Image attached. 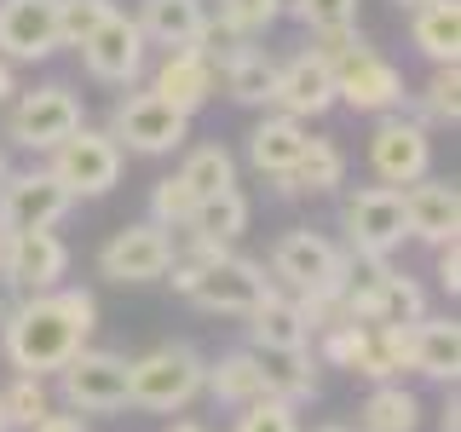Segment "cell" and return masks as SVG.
Returning <instances> with one entry per match:
<instances>
[{"label": "cell", "instance_id": "5", "mask_svg": "<svg viewBox=\"0 0 461 432\" xmlns=\"http://www.w3.org/2000/svg\"><path fill=\"white\" fill-rule=\"evenodd\" d=\"M86 122L81 93L69 81H41L35 93H18V104L6 115V144H18L29 156H52L76 127Z\"/></svg>", "mask_w": 461, "mask_h": 432}, {"label": "cell", "instance_id": "31", "mask_svg": "<svg viewBox=\"0 0 461 432\" xmlns=\"http://www.w3.org/2000/svg\"><path fill=\"white\" fill-rule=\"evenodd\" d=\"M415 122H421L427 133L461 122V76H456V64H432L427 86L415 93Z\"/></svg>", "mask_w": 461, "mask_h": 432}, {"label": "cell", "instance_id": "28", "mask_svg": "<svg viewBox=\"0 0 461 432\" xmlns=\"http://www.w3.org/2000/svg\"><path fill=\"white\" fill-rule=\"evenodd\" d=\"M249 213H254L249 196L230 184V191L196 202V213H191V225H185V237H191V242H208V248H230V242L249 230Z\"/></svg>", "mask_w": 461, "mask_h": 432}, {"label": "cell", "instance_id": "22", "mask_svg": "<svg viewBox=\"0 0 461 432\" xmlns=\"http://www.w3.org/2000/svg\"><path fill=\"white\" fill-rule=\"evenodd\" d=\"M306 122H294V115H283V110H271V115H259L254 122V133H249V162L254 173H266V179H288L300 162V150H306Z\"/></svg>", "mask_w": 461, "mask_h": 432}, {"label": "cell", "instance_id": "16", "mask_svg": "<svg viewBox=\"0 0 461 432\" xmlns=\"http://www.w3.org/2000/svg\"><path fill=\"white\" fill-rule=\"evenodd\" d=\"M58 40V0H0V58L6 64H47Z\"/></svg>", "mask_w": 461, "mask_h": 432}, {"label": "cell", "instance_id": "3", "mask_svg": "<svg viewBox=\"0 0 461 432\" xmlns=\"http://www.w3.org/2000/svg\"><path fill=\"white\" fill-rule=\"evenodd\" d=\"M312 40H317L312 52L335 69V98L346 110H357V115L403 110V93H410V86H403L398 64H386V58L357 35V23L352 29H329V35H312Z\"/></svg>", "mask_w": 461, "mask_h": 432}, {"label": "cell", "instance_id": "20", "mask_svg": "<svg viewBox=\"0 0 461 432\" xmlns=\"http://www.w3.org/2000/svg\"><path fill=\"white\" fill-rule=\"evenodd\" d=\"M202 392L213 403H225V410H242V403H259L271 398V381H266V357L254 352V346H237V352L213 357L208 374H202Z\"/></svg>", "mask_w": 461, "mask_h": 432}, {"label": "cell", "instance_id": "24", "mask_svg": "<svg viewBox=\"0 0 461 432\" xmlns=\"http://www.w3.org/2000/svg\"><path fill=\"white\" fill-rule=\"evenodd\" d=\"M410 340H415L410 369L427 374V381H438V386H450L456 369H461V335H456L450 317H432V311H427L421 323H410Z\"/></svg>", "mask_w": 461, "mask_h": 432}, {"label": "cell", "instance_id": "19", "mask_svg": "<svg viewBox=\"0 0 461 432\" xmlns=\"http://www.w3.org/2000/svg\"><path fill=\"white\" fill-rule=\"evenodd\" d=\"M403 225H410L415 242H427V248H438V242H450L461 230V196L450 179H415L403 184Z\"/></svg>", "mask_w": 461, "mask_h": 432}, {"label": "cell", "instance_id": "27", "mask_svg": "<svg viewBox=\"0 0 461 432\" xmlns=\"http://www.w3.org/2000/svg\"><path fill=\"white\" fill-rule=\"evenodd\" d=\"M410 47L427 64H456L461 58V6L456 0H427L421 12H410Z\"/></svg>", "mask_w": 461, "mask_h": 432}, {"label": "cell", "instance_id": "43", "mask_svg": "<svg viewBox=\"0 0 461 432\" xmlns=\"http://www.w3.org/2000/svg\"><path fill=\"white\" fill-rule=\"evenodd\" d=\"M438 432H461V410L450 403V410H444V421H438Z\"/></svg>", "mask_w": 461, "mask_h": 432}, {"label": "cell", "instance_id": "47", "mask_svg": "<svg viewBox=\"0 0 461 432\" xmlns=\"http://www.w3.org/2000/svg\"><path fill=\"white\" fill-rule=\"evenodd\" d=\"M317 432H357V427H340V421H329V427H317Z\"/></svg>", "mask_w": 461, "mask_h": 432}, {"label": "cell", "instance_id": "18", "mask_svg": "<svg viewBox=\"0 0 461 432\" xmlns=\"http://www.w3.org/2000/svg\"><path fill=\"white\" fill-rule=\"evenodd\" d=\"M150 93L162 98V104H173L179 115H196L213 93H220V69H213L196 47H173V52H162V64H156Z\"/></svg>", "mask_w": 461, "mask_h": 432}, {"label": "cell", "instance_id": "17", "mask_svg": "<svg viewBox=\"0 0 461 432\" xmlns=\"http://www.w3.org/2000/svg\"><path fill=\"white\" fill-rule=\"evenodd\" d=\"M69 277V242L58 230H12V259H6V288L12 294H47Z\"/></svg>", "mask_w": 461, "mask_h": 432}, {"label": "cell", "instance_id": "29", "mask_svg": "<svg viewBox=\"0 0 461 432\" xmlns=\"http://www.w3.org/2000/svg\"><path fill=\"white\" fill-rule=\"evenodd\" d=\"M421 427V398L403 392L398 381H381L357 410V432H415Z\"/></svg>", "mask_w": 461, "mask_h": 432}, {"label": "cell", "instance_id": "26", "mask_svg": "<svg viewBox=\"0 0 461 432\" xmlns=\"http://www.w3.org/2000/svg\"><path fill=\"white\" fill-rule=\"evenodd\" d=\"M346 184V150L335 139H306V150H300L294 173L277 184L283 196H335Z\"/></svg>", "mask_w": 461, "mask_h": 432}, {"label": "cell", "instance_id": "35", "mask_svg": "<svg viewBox=\"0 0 461 432\" xmlns=\"http://www.w3.org/2000/svg\"><path fill=\"white\" fill-rule=\"evenodd\" d=\"M283 12L294 23H306L312 35H329V29H352L357 23V0H283Z\"/></svg>", "mask_w": 461, "mask_h": 432}, {"label": "cell", "instance_id": "32", "mask_svg": "<svg viewBox=\"0 0 461 432\" xmlns=\"http://www.w3.org/2000/svg\"><path fill=\"white\" fill-rule=\"evenodd\" d=\"M208 18H213V29H225L237 40H259L283 18V0H220V6H208Z\"/></svg>", "mask_w": 461, "mask_h": 432}, {"label": "cell", "instance_id": "46", "mask_svg": "<svg viewBox=\"0 0 461 432\" xmlns=\"http://www.w3.org/2000/svg\"><path fill=\"white\" fill-rule=\"evenodd\" d=\"M427 6V0H398V12H421Z\"/></svg>", "mask_w": 461, "mask_h": 432}, {"label": "cell", "instance_id": "6", "mask_svg": "<svg viewBox=\"0 0 461 432\" xmlns=\"http://www.w3.org/2000/svg\"><path fill=\"white\" fill-rule=\"evenodd\" d=\"M122 144H115L104 127H76V133H69L64 144H58V150L47 156V167H52V179L64 184L69 196H110L115 184H122Z\"/></svg>", "mask_w": 461, "mask_h": 432}, {"label": "cell", "instance_id": "48", "mask_svg": "<svg viewBox=\"0 0 461 432\" xmlns=\"http://www.w3.org/2000/svg\"><path fill=\"white\" fill-rule=\"evenodd\" d=\"M0 432H12V427H6V415H0Z\"/></svg>", "mask_w": 461, "mask_h": 432}, {"label": "cell", "instance_id": "4", "mask_svg": "<svg viewBox=\"0 0 461 432\" xmlns=\"http://www.w3.org/2000/svg\"><path fill=\"white\" fill-rule=\"evenodd\" d=\"M202 374H208V357L191 340H167V346H156V352L127 364V403L150 410V415L191 410L202 398Z\"/></svg>", "mask_w": 461, "mask_h": 432}, {"label": "cell", "instance_id": "21", "mask_svg": "<svg viewBox=\"0 0 461 432\" xmlns=\"http://www.w3.org/2000/svg\"><path fill=\"white\" fill-rule=\"evenodd\" d=\"M139 35L150 40V47H196L202 35H208V0H139Z\"/></svg>", "mask_w": 461, "mask_h": 432}, {"label": "cell", "instance_id": "41", "mask_svg": "<svg viewBox=\"0 0 461 432\" xmlns=\"http://www.w3.org/2000/svg\"><path fill=\"white\" fill-rule=\"evenodd\" d=\"M12 69H18V64H6V58H0V104L18 93V76H12Z\"/></svg>", "mask_w": 461, "mask_h": 432}, {"label": "cell", "instance_id": "34", "mask_svg": "<svg viewBox=\"0 0 461 432\" xmlns=\"http://www.w3.org/2000/svg\"><path fill=\"white\" fill-rule=\"evenodd\" d=\"M191 213H196V196H191V184H185L179 173L156 179V191H150V220L156 225H162V230H185Z\"/></svg>", "mask_w": 461, "mask_h": 432}, {"label": "cell", "instance_id": "44", "mask_svg": "<svg viewBox=\"0 0 461 432\" xmlns=\"http://www.w3.org/2000/svg\"><path fill=\"white\" fill-rule=\"evenodd\" d=\"M167 432H208V427H202V421H173Z\"/></svg>", "mask_w": 461, "mask_h": 432}, {"label": "cell", "instance_id": "42", "mask_svg": "<svg viewBox=\"0 0 461 432\" xmlns=\"http://www.w3.org/2000/svg\"><path fill=\"white\" fill-rule=\"evenodd\" d=\"M6 259H12V225L0 220V283H6Z\"/></svg>", "mask_w": 461, "mask_h": 432}, {"label": "cell", "instance_id": "12", "mask_svg": "<svg viewBox=\"0 0 461 432\" xmlns=\"http://www.w3.org/2000/svg\"><path fill=\"white\" fill-rule=\"evenodd\" d=\"M76 52H81V69L104 86H133L144 76V64H150V40H144L139 23L115 6L104 12V23H98Z\"/></svg>", "mask_w": 461, "mask_h": 432}, {"label": "cell", "instance_id": "30", "mask_svg": "<svg viewBox=\"0 0 461 432\" xmlns=\"http://www.w3.org/2000/svg\"><path fill=\"white\" fill-rule=\"evenodd\" d=\"M179 179L191 184L196 202H208V196H220V191L237 184V156H230L225 144H191L185 162H179Z\"/></svg>", "mask_w": 461, "mask_h": 432}, {"label": "cell", "instance_id": "49", "mask_svg": "<svg viewBox=\"0 0 461 432\" xmlns=\"http://www.w3.org/2000/svg\"><path fill=\"white\" fill-rule=\"evenodd\" d=\"M110 6H115V0H110Z\"/></svg>", "mask_w": 461, "mask_h": 432}, {"label": "cell", "instance_id": "8", "mask_svg": "<svg viewBox=\"0 0 461 432\" xmlns=\"http://www.w3.org/2000/svg\"><path fill=\"white\" fill-rule=\"evenodd\" d=\"M104 133L133 156H173V150H185V139H191V115H179L173 104H162V98L144 86V93H127L122 104L110 110Z\"/></svg>", "mask_w": 461, "mask_h": 432}, {"label": "cell", "instance_id": "14", "mask_svg": "<svg viewBox=\"0 0 461 432\" xmlns=\"http://www.w3.org/2000/svg\"><path fill=\"white\" fill-rule=\"evenodd\" d=\"M69 208L76 196L52 179V167H12L0 179V220L12 230H52Z\"/></svg>", "mask_w": 461, "mask_h": 432}, {"label": "cell", "instance_id": "45", "mask_svg": "<svg viewBox=\"0 0 461 432\" xmlns=\"http://www.w3.org/2000/svg\"><path fill=\"white\" fill-rule=\"evenodd\" d=\"M12 173V156H6V139H0V179H6Z\"/></svg>", "mask_w": 461, "mask_h": 432}, {"label": "cell", "instance_id": "1", "mask_svg": "<svg viewBox=\"0 0 461 432\" xmlns=\"http://www.w3.org/2000/svg\"><path fill=\"white\" fill-rule=\"evenodd\" d=\"M98 300L86 288H47V294H18L0 317V352L18 374H58L69 357L93 340Z\"/></svg>", "mask_w": 461, "mask_h": 432}, {"label": "cell", "instance_id": "10", "mask_svg": "<svg viewBox=\"0 0 461 432\" xmlns=\"http://www.w3.org/2000/svg\"><path fill=\"white\" fill-rule=\"evenodd\" d=\"M173 230H162L156 220H133L122 225L115 237L98 248V277L122 283V288H139V283H162L167 266H173Z\"/></svg>", "mask_w": 461, "mask_h": 432}, {"label": "cell", "instance_id": "9", "mask_svg": "<svg viewBox=\"0 0 461 432\" xmlns=\"http://www.w3.org/2000/svg\"><path fill=\"white\" fill-rule=\"evenodd\" d=\"M369 173L381 184H393V191L427 179L432 173V133L403 110L375 115V127H369Z\"/></svg>", "mask_w": 461, "mask_h": 432}, {"label": "cell", "instance_id": "23", "mask_svg": "<svg viewBox=\"0 0 461 432\" xmlns=\"http://www.w3.org/2000/svg\"><path fill=\"white\" fill-rule=\"evenodd\" d=\"M242 323H249V346H254V352H306V346H312V328H306V317H300L294 294H277V288H271Z\"/></svg>", "mask_w": 461, "mask_h": 432}, {"label": "cell", "instance_id": "11", "mask_svg": "<svg viewBox=\"0 0 461 432\" xmlns=\"http://www.w3.org/2000/svg\"><path fill=\"white\" fill-rule=\"evenodd\" d=\"M340 230L346 248L357 254H393L410 242V225H403V191L393 184H364L340 202Z\"/></svg>", "mask_w": 461, "mask_h": 432}, {"label": "cell", "instance_id": "13", "mask_svg": "<svg viewBox=\"0 0 461 432\" xmlns=\"http://www.w3.org/2000/svg\"><path fill=\"white\" fill-rule=\"evenodd\" d=\"M346 248L323 237V230H283L271 248V283H283L288 294H317V288H340Z\"/></svg>", "mask_w": 461, "mask_h": 432}, {"label": "cell", "instance_id": "33", "mask_svg": "<svg viewBox=\"0 0 461 432\" xmlns=\"http://www.w3.org/2000/svg\"><path fill=\"white\" fill-rule=\"evenodd\" d=\"M0 415H6L12 432L35 427L41 415H52V386L41 381V374H12V386L0 392Z\"/></svg>", "mask_w": 461, "mask_h": 432}, {"label": "cell", "instance_id": "2", "mask_svg": "<svg viewBox=\"0 0 461 432\" xmlns=\"http://www.w3.org/2000/svg\"><path fill=\"white\" fill-rule=\"evenodd\" d=\"M167 283L179 288L191 306L213 311V317H249L259 300L277 288V283L266 277L259 259H242V254H230V248H208V242H191V237H185V254L173 248Z\"/></svg>", "mask_w": 461, "mask_h": 432}, {"label": "cell", "instance_id": "15", "mask_svg": "<svg viewBox=\"0 0 461 432\" xmlns=\"http://www.w3.org/2000/svg\"><path fill=\"white\" fill-rule=\"evenodd\" d=\"M340 98H335V69L323 64L312 47L283 58L277 64V86H271V110L294 115V122H317V115H329Z\"/></svg>", "mask_w": 461, "mask_h": 432}, {"label": "cell", "instance_id": "7", "mask_svg": "<svg viewBox=\"0 0 461 432\" xmlns=\"http://www.w3.org/2000/svg\"><path fill=\"white\" fill-rule=\"evenodd\" d=\"M58 398L69 415H115L127 410V357L104 346H81L64 369H58Z\"/></svg>", "mask_w": 461, "mask_h": 432}, {"label": "cell", "instance_id": "38", "mask_svg": "<svg viewBox=\"0 0 461 432\" xmlns=\"http://www.w3.org/2000/svg\"><path fill=\"white\" fill-rule=\"evenodd\" d=\"M110 0H58V40L64 47H81L98 23H104Z\"/></svg>", "mask_w": 461, "mask_h": 432}, {"label": "cell", "instance_id": "37", "mask_svg": "<svg viewBox=\"0 0 461 432\" xmlns=\"http://www.w3.org/2000/svg\"><path fill=\"white\" fill-rule=\"evenodd\" d=\"M364 346H369V328L364 323H335V328L317 335V357H323L329 369H357Z\"/></svg>", "mask_w": 461, "mask_h": 432}, {"label": "cell", "instance_id": "39", "mask_svg": "<svg viewBox=\"0 0 461 432\" xmlns=\"http://www.w3.org/2000/svg\"><path fill=\"white\" fill-rule=\"evenodd\" d=\"M438 288H444V294H456V288H461V248H456V237L438 242Z\"/></svg>", "mask_w": 461, "mask_h": 432}, {"label": "cell", "instance_id": "40", "mask_svg": "<svg viewBox=\"0 0 461 432\" xmlns=\"http://www.w3.org/2000/svg\"><path fill=\"white\" fill-rule=\"evenodd\" d=\"M23 432H86V421H81V415H41V421L35 427H23Z\"/></svg>", "mask_w": 461, "mask_h": 432}, {"label": "cell", "instance_id": "25", "mask_svg": "<svg viewBox=\"0 0 461 432\" xmlns=\"http://www.w3.org/2000/svg\"><path fill=\"white\" fill-rule=\"evenodd\" d=\"M220 86H225L230 104H242V110H266V104H271V86H277V58H271L266 47H242V52H230L225 64H220Z\"/></svg>", "mask_w": 461, "mask_h": 432}, {"label": "cell", "instance_id": "36", "mask_svg": "<svg viewBox=\"0 0 461 432\" xmlns=\"http://www.w3.org/2000/svg\"><path fill=\"white\" fill-rule=\"evenodd\" d=\"M230 432H300V403H283V398H259V403H242Z\"/></svg>", "mask_w": 461, "mask_h": 432}]
</instances>
